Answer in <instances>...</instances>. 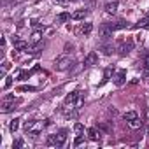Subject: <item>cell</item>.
Here are the masks:
<instances>
[{
  "label": "cell",
  "mask_w": 149,
  "mask_h": 149,
  "mask_svg": "<svg viewBox=\"0 0 149 149\" xmlns=\"http://www.w3.org/2000/svg\"><path fill=\"white\" fill-rule=\"evenodd\" d=\"M65 142H67V130H61L56 135L47 137V146H53V147H61Z\"/></svg>",
  "instance_id": "6da1fadb"
},
{
  "label": "cell",
  "mask_w": 149,
  "mask_h": 149,
  "mask_svg": "<svg viewBox=\"0 0 149 149\" xmlns=\"http://www.w3.org/2000/svg\"><path fill=\"white\" fill-rule=\"evenodd\" d=\"M74 65V60H72V56H68V54H61V56H58L56 60H54V68L56 70H67V68H70Z\"/></svg>",
  "instance_id": "7a4b0ae2"
},
{
  "label": "cell",
  "mask_w": 149,
  "mask_h": 149,
  "mask_svg": "<svg viewBox=\"0 0 149 149\" xmlns=\"http://www.w3.org/2000/svg\"><path fill=\"white\" fill-rule=\"evenodd\" d=\"M47 123H44V121H33L32 123V126H30V130L26 132V133H30L32 137H37L42 130H44V126H46Z\"/></svg>",
  "instance_id": "3957f363"
},
{
  "label": "cell",
  "mask_w": 149,
  "mask_h": 149,
  "mask_svg": "<svg viewBox=\"0 0 149 149\" xmlns=\"http://www.w3.org/2000/svg\"><path fill=\"white\" fill-rule=\"evenodd\" d=\"M133 49V40H121L119 44H118V51H119V54H126V53H130Z\"/></svg>",
  "instance_id": "277c9868"
},
{
  "label": "cell",
  "mask_w": 149,
  "mask_h": 149,
  "mask_svg": "<svg viewBox=\"0 0 149 149\" xmlns=\"http://www.w3.org/2000/svg\"><path fill=\"white\" fill-rule=\"evenodd\" d=\"M98 35H100L102 40H109V39L112 37V28H111L109 25H102L100 30H98Z\"/></svg>",
  "instance_id": "5b68a950"
},
{
  "label": "cell",
  "mask_w": 149,
  "mask_h": 149,
  "mask_svg": "<svg viewBox=\"0 0 149 149\" xmlns=\"http://www.w3.org/2000/svg\"><path fill=\"white\" fill-rule=\"evenodd\" d=\"M13 44H14V51H26L28 49V42L26 40H21L18 37L13 39Z\"/></svg>",
  "instance_id": "8992f818"
},
{
  "label": "cell",
  "mask_w": 149,
  "mask_h": 149,
  "mask_svg": "<svg viewBox=\"0 0 149 149\" xmlns=\"http://www.w3.org/2000/svg\"><path fill=\"white\" fill-rule=\"evenodd\" d=\"M97 61H98V54H97L95 51H91V53H88V56L84 58V67H93V65H97Z\"/></svg>",
  "instance_id": "52a82bcc"
},
{
  "label": "cell",
  "mask_w": 149,
  "mask_h": 149,
  "mask_svg": "<svg viewBox=\"0 0 149 149\" xmlns=\"http://www.w3.org/2000/svg\"><path fill=\"white\" fill-rule=\"evenodd\" d=\"M88 9H77V11H74L72 14H70V19H76V21H81V19H84L86 16H88Z\"/></svg>",
  "instance_id": "ba28073f"
},
{
  "label": "cell",
  "mask_w": 149,
  "mask_h": 149,
  "mask_svg": "<svg viewBox=\"0 0 149 149\" xmlns=\"http://www.w3.org/2000/svg\"><path fill=\"white\" fill-rule=\"evenodd\" d=\"M125 83H126V72L125 70H119L116 74V77H114V84L116 86H123Z\"/></svg>",
  "instance_id": "9c48e42d"
},
{
  "label": "cell",
  "mask_w": 149,
  "mask_h": 149,
  "mask_svg": "<svg viewBox=\"0 0 149 149\" xmlns=\"http://www.w3.org/2000/svg\"><path fill=\"white\" fill-rule=\"evenodd\" d=\"M100 135H102V133H100V130H97V128H90V130H88V139L93 140V142H98V140H100Z\"/></svg>",
  "instance_id": "30bf717a"
},
{
  "label": "cell",
  "mask_w": 149,
  "mask_h": 149,
  "mask_svg": "<svg viewBox=\"0 0 149 149\" xmlns=\"http://www.w3.org/2000/svg\"><path fill=\"white\" fill-rule=\"evenodd\" d=\"M104 9H105L107 14H114V13L118 11V2H116V0H112V2H107Z\"/></svg>",
  "instance_id": "8fae6325"
},
{
  "label": "cell",
  "mask_w": 149,
  "mask_h": 149,
  "mask_svg": "<svg viewBox=\"0 0 149 149\" xmlns=\"http://www.w3.org/2000/svg\"><path fill=\"white\" fill-rule=\"evenodd\" d=\"M14 109V100H4V104H2V112L6 114V112H11Z\"/></svg>",
  "instance_id": "7c38bea8"
},
{
  "label": "cell",
  "mask_w": 149,
  "mask_h": 149,
  "mask_svg": "<svg viewBox=\"0 0 149 149\" xmlns=\"http://www.w3.org/2000/svg\"><path fill=\"white\" fill-rule=\"evenodd\" d=\"M109 26L112 28V32H116V30H123V28H128V23H125V21H118V23H111Z\"/></svg>",
  "instance_id": "4fadbf2b"
},
{
  "label": "cell",
  "mask_w": 149,
  "mask_h": 149,
  "mask_svg": "<svg viewBox=\"0 0 149 149\" xmlns=\"http://www.w3.org/2000/svg\"><path fill=\"white\" fill-rule=\"evenodd\" d=\"M40 49H44V42H37L35 46L28 47V49H26V53H30V54H35V53H39Z\"/></svg>",
  "instance_id": "5bb4252c"
},
{
  "label": "cell",
  "mask_w": 149,
  "mask_h": 149,
  "mask_svg": "<svg viewBox=\"0 0 149 149\" xmlns=\"http://www.w3.org/2000/svg\"><path fill=\"white\" fill-rule=\"evenodd\" d=\"M93 32V25L91 23H83V26H81V33L83 35H90Z\"/></svg>",
  "instance_id": "9a60e30c"
},
{
  "label": "cell",
  "mask_w": 149,
  "mask_h": 149,
  "mask_svg": "<svg viewBox=\"0 0 149 149\" xmlns=\"http://www.w3.org/2000/svg\"><path fill=\"white\" fill-rule=\"evenodd\" d=\"M135 118H139V114H137L135 111H128V112L123 114V119H125V121H132V119H135Z\"/></svg>",
  "instance_id": "2e32d148"
},
{
  "label": "cell",
  "mask_w": 149,
  "mask_h": 149,
  "mask_svg": "<svg viewBox=\"0 0 149 149\" xmlns=\"http://www.w3.org/2000/svg\"><path fill=\"white\" fill-rule=\"evenodd\" d=\"M68 19H70V14H68V13H61V14L56 16V23H65V21H68Z\"/></svg>",
  "instance_id": "e0dca14e"
},
{
  "label": "cell",
  "mask_w": 149,
  "mask_h": 149,
  "mask_svg": "<svg viewBox=\"0 0 149 149\" xmlns=\"http://www.w3.org/2000/svg\"><path fill=\"white\" fill-rule=\"evenodd\" d=\"M40 39H42V32H40V30H37V32H33V33H32V37H30V40H32L33 44H37V42H40Z\"/></svg>",
  "instance_id": "ac0fdd59"
},
{
  "label": "cell",
  "mask_w": 149,
  "mask_h": 149,
  "mask_svg": "<svg viewBox=\"0 0 149 149\" xmlns=\"http://www.w3.org/2000/svg\"><path fill=\"white\" fill-rule=\"evenodd\" d=\"M135 28H146V30H149V18L140 19L139 23H135Z\"/></svg>",
  "instance_id": "d6986e66"
},
{
  "label": "cell",
  "mask_w": 149,
  "mask_h": 149,
  "mask_svg": "<svg viewBox=\"0 0 149 149\" xmlns=\"http://www.w3.org/2000/svg\"><path fill=\"white\" fill-rule=\"evenodd\" d=\"M128 125H130V128H133V130H137V128H140V126H142V121H140L139 118H135V119H132V121H128Z\"/></svg>",
  "instance_id": "ffe728a7"
},
{
  "label": "cell",
  "mask_w": 149,
  "mask_h": 149,
  "mask_svg": "<svg viewBox=\"0 0 149 149\" xmlns=\"http://www.w3.org/2000/svg\"><path fill=\"white\" fill-rule=\"evenodd\" d=\"M19 121H21L19 118H16V119H13V121H11V125H9V130H11L13 133H14V132L19 128Z\"/></svg>",
  "instance_id": "44dd1931"
},
{
  "label": "cell",
  "mask_w": 149,
  "mask_h": 149,
  "mask_svg": "<svg viewBox=\"0 0 149 149\" xmlns=\"http://www.w3.org/2000/svg\"><path fill=\"white\" fill-rule=\"evenodd\" d=\"M74 130H76L77 135H84V126H83L81 123H76V125H74Z\"/></svg>",
  "instance_id": "7402d4cb"
},
{
  "label": "cell",
  "mask_w": 149,
  "mask_h": 149,
  "mask_svg": "<svg viewBox=\"0 0 149 149\" xmlns=\"http://www.w3.org/2000/svg\"><path fill=\"white\" fill-rule=\"evenodd\" d=\"M102 51H104V54H112L114 47H112V46H109V44H105V46L102 47Z\"/></svg>",
  "instance_id": "603a6c76"
},
{
  "label": "cell",
  "mask_w": 149,
  "mask_h": 149,
  "mask_svg": "<svg viewBox=\"0 0 149 149\" xmlns=\"http://www.w3.org/2000/svg\"><path fill=\"white\" fill-rule=\"evenodd\" d=\"M144 76H149V54H147V58L144 61Z\"/></svg>",
  "instance_id": "cb8c5ba5"
},
{
  "label": "cell",
  "mask_w": 149,
  "mask_h": 149,
  "mask_svg": "<svg viewBox=\"0 0 149 149\" xmlns=\"http://www.w3.org/2000/svg\"><path fill=\"white\" fill-rule=\"evenodd\" d=\"M37 88L35 86H19L18 88V91H35Z\"/></svg>",
  "instance_id": "d4e9b609"
},
{
  "label": "cell",
  "mask_w": 149,
  "mask_h": 149,
  "mask_svg": "<svg viewBox=\"0 0 149 149\" xmlns=\"http://www.w3.org/2000/svg\"><path fill=\"white\" fill-rule=\"evenodd\" d=\"M83 142H84V135H77L76 140H74V146H81Z\"/></svg>",
  "instance_id": "484cf974"
},
{
  "label": "cell",
  "mask_w": 149,
  "mask_h": 149,
  "mask_svg": "<svg viewBox=\"0 0 149 149\" xmlns=\"http://www.w3.org/2000/svg\"><path fill=\"white\" fill-rule=\"evenodd\" d=\"M13 147H23V140H21V139H18V140L14 142V146H13Z\"/></svg>",
  "instance_id": "4316f807"
},
{
  "label": "cell",
  "mask_w": 149,
  "mask_h": 149,
  "mask_svg": "<svg viewBox=\"0 0 149 149\" xmlns=\"http://www.w3.org/2000/svg\"><path fill=\"white\" fill-rule=\"evenodd\" d=\"M7 81H6V88H11V84H13V77H6Z\"/></svg>",
  "instance_id": "83f0119b"
},
{
  "label": "cell",
  "mask_w": 149,
  "mask_h": 149,
  "mask_svg": "<svg viewBox=\"0 0 149 149\" xmlns=\"http://www.w3.org/2000/svg\"><path fill=\"white\" fill-rule=\"evenodd\" d=\"M98 130H102V132H109V126H107V125H98Z\"/></svg>",
  "instance_id": "f1b7e54d"
},
{
  "label": "cell",
  "mask_w": 149,
  "mask_h": 149,
  "mask_svg": "<svg viewBox=\"0 0 149 149\" xmlns=\"http://www.w3.org/2000/svg\"><path fill=\"white\" fill-rule=\"evenodd\" d=\"M111 74H112V68H107V70H105V79L111 77Z\"/></svg>",
  "instance_id": "f546056e"
},
{
  "label": "cell",
  "mask_w": 149,
  "mask_h": 149,
  "mask_svg": "<svg viewBox=\"0 0 149 149\" xmlns=\"http://www.w3.org/2000/svg\"><path fill=\"white\" fill-rule=\"evenodd\" d=\"M51 2H53V4H65L67 0H51Z\"/></svg>",
  "instance_id": "4dcf8cb0"
},
{
  "label": "cell",
  "mask_w": 149,
  "mask_h": 149,
  "mask_svg": "<svg viewBox=\"0 0 149 149\" xmlns=\"http://www.w3.org/2000/svg\"><path fill=\"white\" fill-rule=\"evenodd\" d=\"M4 100H14V95H6Z\"/></svg>",
  "instance_id": "1f68e13d"
},
{
  "label": "cell",
  "mask_w": 149,
  "mask_h": 149,
  "mask_svg": "<svg viewBox=\"0 0 149 149\" xmlns=\"http://www.w3.org/2000/svg\"><path fill=\"white\" fill-rule=\"evenodd\" d=\"M146 16H147V18H149V9H147V13H146Z\"/></svg>",
  "instance_id": "d6a6232c"
},
{
  "label": "cell",
  "mask_w": 149,
  "mask_h": 149,
  "mask_svg": "<svg viewBox=\"0 0 149 149\" xmlns=\"http://www.w3.org/2000/svg\"><path fill=\"white\" fill-rule=\"evenodd\" d=\"M67 2H76V0H67Z\"/></svg>",
  "instance_id": "836d02e7"
},
{
  "label": "cell",
  "mask_w": 149,
  "mask_h": 149,
  "mask_svg": "<svg viewBox=\"0 0 149 149\" xmlns=\"http://www.w3.org/2000/svg\"><path fill=\"white\" fill-rule=\"evenodd\" d=\"M147 135H149V126H147Z\"/></svg>",
  "instance_id": "e575fe53"
}]
</instances>
